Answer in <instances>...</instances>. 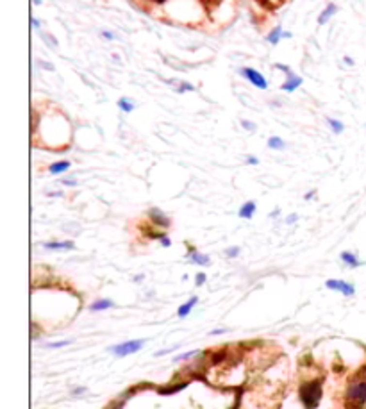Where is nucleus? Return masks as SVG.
I'll use <instances>...</instances> for the list:
<instances>
[{"label":"nucleus","mask_w":366,"mask_h":409,"mask_svg":"<svg viewBox=\"0 0 366 409\" xmlns=\"http://www.w3.org/2000/svg\"><path fill=\"white\" fill-rule=\"evenodd\" d=\"M322 398V382L311 381L300 386V400L307 409H315Z\"/></svg>","instance_id":"1"},{"label":"nucleus","mask_w":366,"mask_h":409,"mask_svg":"<svg viewBox=\"0 0 366 409\" xmlns=\"http://www.w3.org/2000/svg\"><path fill=\"white\" fill-rule=\"evenodd\" d=\"M366 404V381L354 382L347 392V406L349 409H361Z\"/></svg>","instance_id":"2"},{"label":"nucleus","mask_w":366,"mask_h":409,"mask_svg":"<svg viewBox=\"0 0 366 409\" xmlns=\"http://www.w3.org/2000/svg\"><path fill=\"white\" fill-rule=\"evenodd\" d=\"M239 73L243 75L247 81H249L254 88H257V89H268V81L265 79V75L261 72H257V70H254V68H249V67H245V68H239Z\"/></svg>","instance_id":"3"},{"label":"nucleus","mask_w":366,"mask_h":409,"mask_svg":"<svg viewBox=\"0 0 366 409\" xmlns=\"http://www.w3.org/2000/svg\"><path fill=\"white\" fill-rule=\"evenodd\" d=\"M143 343H145L143 340H133V341H125V343H120V345H115V347H109V352H113V354L118 356V358H123V356L134 354V352L141 350Z\"/></svg>","instance_id":"4"},{"label":"nucleus","mask_w":366,"mask_h":409,"mask_svg":"<svg viewBox=\"0 0 366 409\" xmlns=\"http://www.w3.org/2000/svg\"><path fill=\"white\" fill-rule=\"evenodd\" d=\"M147 215H149V220L152 222V225L157 227V229H168L172 225V220L159 207H150Z\"/></svg>","instance_id":"5"},{"label":"nucleus","mask_w":366,"mask_h":409,"mask_svg":"<svg viewBox=\"0 0 366 409\" xmlns=\"http://www.w3.org/2000/svg\"><path fill=\"white\" fill-rule=\"evenodd\" d=\"M325 286H327L329 290H336V291H339V293L347 295V297H350V295H354V293H355L354 286H352L350 282L339 281V279H329V281L325 282Z\"/></svg>","instance_id":"6"},{"label":"nucleus","mask_w":366,"mask_h":409,"mask_svg":"<svg viewBox=\"0 0 366 409\" xmlns=\"http://www.w3.org/2000/svg\"><path fill=\"white\" fill-rule=\"evenodd\" d=\"M302 84H304V79L300 77V75L289 73V75H286V81L281 84V89L286 91V93H293V91H297V89L302 86Z\"/></svg>","instance_id":"7"},{"label":"nucleus","mask_w":366,"mask_h":409,"mask_svg":"<svg viewBox=\"0 0 366 409\" xmlns=\"http://www.w3.org/2000/svg\"><path fill=\"white\" fill-rule=\"evenodd\" d=\"M336 13H338V6H336V4H333V2H331V4H327V7H325V9L320 13V17H318V23H320V25H325V23H329V20H331V18L336 15Z\"/></svg>","instance_id":"8"},{"label":"nucleus","mask_w":366,"mask_h":409,"mask_svg":"<svg viewBox=\"0 0 366 409\" xmlns=\"http://www.w3.org/2000/svg\"><path fill=\"white\" fill-rule=\"evenodd\" d=\"M43 247L49 250H72L75 245L73 241H47L43 243Z\"/></svg>","instance_id":"9"},{"label":"nucleus","mask_w":366,"mask_h":409,"mask_svg":"<svg viewBox=\"0 0 366 409\" xmlns=\"http://www.w3.org/2000/svg\"><path fill=\"white\" fill-rule=\"evenodd\" d=\"M254 213H255V202L254 200H249V202H245L241 207H239V211H238V215L241 216V218H252L254 216Z\"/></svg>","instance_id":"10"},{"label":"nucleus","mask_w":366,"mask_h":409,"mask_svg":"<svg viewBox=\"0 0 366 409\" xmlns=\"http://www.w3.org/2000/svg\"><path fill=\"white\" fill-rule=\"evenodd\" d=\"M283 34H284V31H283V27L281 25H275V27L270 31V34L266 36V41L270 45H277L281 39H283Z\"/></svg>","instance_id":"11"},{"label":"nucleus","mask_w":366,"mask_h":409,"mask_svg":"<svg viewBox=\"0 0 366 409\" xmlns=\"http://www.w3.org/2000/svg\"><path fill=\"white\" fill-rule=\"evenodd\" d=\"M70 166H72L70 165V161H57V163H52V165L49 166V171L52 173V175H57V173L67 171Z\"/></svg>","instance_id":"12"},{"label":"nucleus","mask_w":366,"mask_h":409,"mask_svg":"<svg viewBox=\"0 0 366 409\" xmlns=\"http://www.w3.org/2000/svg\"><path fill=\"white\" fill-rule=\"evenodd\" d=\"M189 259L193 261V263H197V265H202V266H207V265H209V257H207L205 254L195 252L193 249H191V252H189Z\"/></svg>","instance_id":"13"},{"label":"nucleus","mask_w":366,"mask_h":409,"mask_svg":"<svg viewBox=\"0 0 366 409\" xmlns=\"http://www.w3.org/2000/svg\"><path fill=\"white\" fill-rule=\"evenodd\" d=\"M341 261H343V263H347L350 268H357V266L361 265V261L357 259V257H355L352 252H343V254H341Z\"/></svg>","instance_id":"14"},{"label":"nucleus","mask_w":366,"mask_h":409,"mask_svg":"<svg viewBox=\"0 0 366 409\" xmlns=\"http://www.w3.org/2000/svg\"><path fill=\"white\" fill-rule=\"evenodd\" d=\"M268 147L273 150H284L286 149V141L283 138H279V136H272V138H268Z\"/></svg>","instance_id":"15"},{"label":"nucleus","mask_w":366,"mask_h":409,"mask_svg":"<svg viewBox=\"0 0 366 409\" xmlns=\"http://www.w3.org/2000/svg\"><path fill=\"white\" fill-rule=\"evenodd\" d=\"M197 300H199V299H197V297H193V299L188 300L186 304H183V306H181V307H179L177 315L181 316V318H184V316H186V315H189V311L193 309V306L197 304Z\"/></svg>","instance_id":"16"},{"label":"nucleus","mask_w":366,"mask_h":409,"mask_svg":"<svg viewBox=\"0 0 366 409\" xmlns=\"http://www.w3.org/2000/svg\"><path fill=\"white\" fill-rule=\"evenodd\" d=\"M118 109H122L123 113H133L134 102L133 100H129L127 97H122V99L118 100Z\"/></svg>","instance_id":"17"},{"label":"nucleus","mask_w":366,"mask_h":409,"mask_svg":"<svg viewBox=\"0 0 366 409\" xmlns=\"http://www.w3.org/2000/svg\"><path fill=\"white\" fill-rule=\"evenodd\" d=\"M327 125L333 129L334 134H341L345 131L343 122H339V120H336V118H327Z\"/></svg>","instance_id":"18"},{"label":"nucleus","mask_w":366,"mask_h":409,"mask_svg":"<svg viewBox=\"0 0 366 409\" xmlns=\"http://www.w3.org/2000/svg\"><path fill=\"white\" fill-rule=\"evenodd\" d=\"M113 302L111 300H99V302H95L93 306H91V311H104V309H109V307H113Z\"/></svg>","instance_id":"19"},{"label":"nucleus","mask_w":366,"mask_h":409,"mask_svg":"<svg viewBox=\"0 0 366 409\" xmlns=\"http://www.w3.org/2000/svg\"><path fill=\"white\" fill-rule=\"evenodd\" d=\"M175 91H177L179 95H183V93H186V91H195V86L193 84L186 83V81H181V84L175 88Z\"/></svg>","instance_id":"20"},{"label":"nucleus","mask_w":366,"mask_h":409,"mask_svg":"<svg viewBox=\"0 0 366 409\" xmlns=\"http://www.w3.org/2000/svg\"><path fill=\"white\" fill-rule=\"evenodd\" d=\"M41 39H43L45 43H47V47H50V49H57V39H54V36H52V34L41 33Z\"/></svg>","instance_id":"21"},{"label":"nucleus","mask_w":366,"mask_h":409,"mask_svg":"<svg viewBox=\"0 0 366 409\" xmlns=\"http://www.w3.org/2000/svg\"><path fill=\"white\" fill-rule=\"evenodd\" d=\"M255 2H257V6H261L263 7V9H265V11H275V9H277V6H275V4H273L272 0H255Z\"/></svg>","instance_id":"22"},{"label":"nucleus","mask_w":366,"mask_h":409,"mask_svg":"<svg viewBox=\"0 0 366 409\" xmlns=\"http://www.w3.org/2000/svg\"><path fill=\"white\" fill-rule=\"evenodd\" d=\"M184 386H188V382H181V384H177L175 388H168V390H159V393H163V395H168V393H175V392H179V390H183Z\"/></svg>","instance_id":"23"},{"label":"nucleus","mask_w":366,"mask_h":409,"mask_svg":"<svg viewBox=\"0 0 366 409\" xmlns=\"http://www.w3.org/2000/svg\"><path fill=\"white\" fill-rule=\"evenodd\" d=\"M239 252H241L239 247H229V249H225V256L227 257H238Z\"/></svg>","instance_id":"24"},{"label":"nucleus","mask_w":366,"mask_h":409,"mask_svg":"<svg viewBox=\"0 0 366 409\" xmlns=\"http://www.w3.org/2000/svg\"><path fill=\"white\" fill-rule=\"evenodd\" d=\"M241 127L252 133V131H255V129H257V125H255L254 122H250V120H241Z\"/></svg>","instance_id":"25"},{"label":"nucleus","mask_w":366,"mask_h":409,"mask_svg":"<svg viewBox=\"0 0 366 409\" xmlns=\"http://www.w3.org/2000/svg\"><path fill=\"white\" fill-rule=\"evenodd\" d=\"M100 36H102L104 39H107V41H113V39L116 38V34L113 33V31H102V33H100Z\"/></svg>","instance_id":"26"},{"label":"nucleus","mask_w":366,"mask_h":409,"mask_svg":"<svg viewBox=\"0 0 366 409\" xmlns=\"http://www.w3.org/2000/svg\"><path fill=\"white\" fill-rule=\"evenodd\" d=\"M273 67L277 68V70H281V72H284V73H286V75H289V73H293V72H291V70H289L288 65H283V63H275Z\"/></svg>","instance_id":"27"},{"label":"nucleus","mask_w":366,"mask_h":409,"mask_svg":"<svg viewBox=\"0 0 366 409\" xmlns=\"http://www.w3.org/2000/svg\"><path fill=\"white\" fill-rule=\"evenodd\" d=\"M38 65L41 68H45V70H49V72H54L56 68H54V65L52 63H47V61H38Z\"/></svg>","instance_id":"28"},{"label":"nucleus","mask_w":366,"mask_h":409,"mask_svg":"<svg viewBox=\"0 0 366 409\" xmlns=\"http://www.w3.org/2000/svg\"><path fill=\"white\" fill-rule=\"evenodd\" d=\"M195 282H197V286H202L205 282V273H197V277H195Z\"/></svg>","instance_id":"29"},{"label":"nucleus","mask_w":366,"mask_h":409,"mask_svg":"<svg viewBox=\"0 0 366 409\" xmlns=\"http://www.w3.org/2000/svg\"><path fill=\"white\" fill-rule=\"evenodd\" d=\"M195 354H199V352H197V350H191V352H188V354H183V356H179V358H175V361L188 359V358H191V356H195Z\"/></svg>","instance_id":"30"},{"label":"nucleus","mask_w":366,"mask_h":409,"mask_svg":"<svg viewBox=\"0 0 366 409\" xmlns=\"http://www.w3.org/2000/svg\"><path fill=\"white\" fill-rule=\"evenodd\" d=\"M200 2H202L205 7H211V6H216L220 0H200Z\"/></svg>","instance_id":"31"},{"label":"nucleus","mask_w":366,"mask_h":409,"mask_svg":"<svg viewBox=\"0 0 366 409\" xmlns=\"http://www.w3.org/2000/svg\"><path fill=\"white\" fill-rule=\"evenodd\" d=\"M123 406H125V400H120L118 404H111V406H109L107 409H122Z\"/></svg>","instance_id":"32"},{"label":"nucleus","mask_w":366,"mask_h":409,"mask_svg":"<svg viewBox=\"0 0 366 409\" xmlns=\"http://www.w3.org/2000/svg\"><path fill=\"white\" fill-rule=\"evenodd\" d=\"M31 22H33V27H34V29H38V31L41 29V22H39V20H38L36 17L31 18Z\"/></svg>","instance_id":"33"},{"label":"nucleus","mask_w":366,"mask_h":409,"mask_svg":"<svg viewBox=\"0 0 366 409\" xmlns=\"http://www.w3.org/2000/svg\"><path fill=\"white\" fill-rule=\"evenodd\" d=\"M63 184H67V186H77V181L75 179H63Z\"/></svg>","instance_id":"34"},{"label":"nucleus","mask_w":366,"mask_h":409,"mask_svg":"<svg viewBox=\"0 0 366 409\" xmlns=\"http://www.w3.org/2000/svg\"><path fill=\"white\" fill-rule=\"evenodd\" d=\"M247 163H249V165H257V163H259V159H257V157H254V155H249V157H247Z\"/></svg>","instance_id":"35"},{"label":"nucleus","mask_w":366,"mask_h":409,"mask_svg":"<svg viewBox=\"0 0 366 409\" xmlns=\"http://www.w3.org/2000/svg\"><path fill=\"white\" fill-rule=\"evenodd\" d=\"M297 220H299V215H291L286 218V223H295Z\"/></svg>","instance_id":"36"},{"label":"nucleus","mask_w":366,"mask_h":409,"mask_svg":"<svg viewBox=\"0 0 366 409\" xmlns=\"http://www.w3.org/2000/svg\"><path fill=\"white\" fill-rule=\"evenodd\" d=\"M70 341H59V343H52V345H49L50 348H56V347H65V345H68Z\"/></svg>","instance_id":"37"},{"label":"nucleus","mask_w":366,"mask_h":409,"mask_svg":"<svg viewBox=\"0 0 366 409\" xmlns=\"http://www.w3.org/2000/svg\"><path fill=\"white\" fill-rule=\"evenodd\" d=\"M161 243H163V247H170V245H172V241H170V238H168V236H165V238L161 239Z\"/></svg>","instance_id":"38"},{"label":"nucleus","mask_w":366,"mask_h":409,"mask_svg":"<svg viewBox=\"0 0 366 409\" xmlns=\"http://www.w3.org/2000/svg\"><path fill=\"white\" fill-rule=\"evenodd\" d=\"M315 195H316V193H315V191H307V193H305L304 199H305V200H311V199H313V197H315Z\"/></svg>","instance_id":"39"},{"label":"nucleus","mask_w":366,"mask_h":409,"mask_svg":"<svg viewBox=\"0 0 366 409\" xmlns=\"http://www.w3.org/2000/svg\"><path fill=\"white\" fill-rule=\"evenodd\" d=\"M343 61L347 63V65H349V67H354V61H352V59H350V57H343Z\"/></svg>","instance_id":"40"},{"label":"nucleus","mask_w":366,"mask_h":409,"mask_svg":"<svg viewBox=\"0 0 366 409\" xmlns=\"http://www.w3.org/2000/svg\"><path fill=\"white\" fill-rule=\"evenodd\" d=\"M49 195H50V197H61L63 193H61V191H52V193H49Z\"/></svg>","instance_id":"41"},{"label":"nucleus","mask_w":366,"mask_h":409,"mask_svg":"<svg viewBox=\"0 0 366 409\" xmlns=\"http://www.w3.org/2000/svg\"><path fill=\"white\" fill-rule=\"evenodd\" d=\"M291 36H293V34L289 33V31H286V33L283 34V38H286V39H289V38H291Z\"/></svg>","instance_id":"42"},{"label":"nucleus","mask_w":366,"mask_h":409,"mask_svg":"<svg viewBox=\"0 0 366 409\" xmlns=\"http://www.w3.org/2000/svg\"><path fill=\"white\" fill-rule=\"evenodd\" d=\"M150 2H152V4H165L166 0H150Z\"/></svg>","instance_id":"43"},{"label":"nucleus","mask_w":366,"mask_h":409,"mask_svg":"<svg viewBox=\"0 0 366 409\" xmlns=\"http://www.w3.org/2000/svg\"><path fill=\"white\" fill-rule=\"evenodd\" d=\"M279 213H281V211L275 209V211H273V213H272V215H270V216H273V218H275V216H279Z\"/></svg>","instance_id":"44"}]
</instances>
